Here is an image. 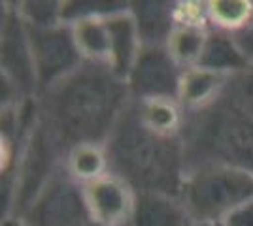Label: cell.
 Masks as SVG:
<instances>
[{
    "instance_id": "6da1fadb",
    "label": "cell",
    "mask_w": 253,
    "mask_h": 226,
    "mask_svg": "<svg viewBox=\"0 0 253 226\" xmlns=\"http://www.w3.org/2000/svg\"><path fill=\"white\" fill-rule=\"evenodd\" d=\"M128 102L125 79L91 63L38 95L40 121L64 155L80 143L104 145Z\"/></svg>"
},
{
    "instance_id": "7a4b0ae2",
    "label": "cell",
    "mask_w": 253,
    "mask_h": 226,
    "mask_svg": "<svg viewBox=\"0 0 253 226\" xmlns=\"http://www.w3.org/2000/svg\"><path fill=\"white\" fill-rule=\"evenodd\" d=\"M104 147L110 173L130 185L134 193L179 196L187 173L183 141L146 129L138 119L132 100L117 119Z\"/></svg>"
},
{
    "instance_id": "3957f363",
    "label": "cell",
    "mask_w": 253,
    "mask_h": 226,
    "mask_svg": "<svg viewBox=\"0 0 253 226\" xmlns=\"http://www.w3.org/2000/svg\"><path fill=\"white\" fill-rule=\"evenodd\" d=\"M181 141L187 170L217 164L253 173V117L223 97L208 108L185 111Z\"/></svg>"
},
{
    "instance_id": "277c9868",
    "label": "cell",
    "mask_w": 253,
    "mask_h": 226,
    "mask_svg": "<svg viewBox=\"0 0 253 226\" xmlns=\"http://www.w3.org/2000/svg\"><path fill=\"white\" fill-rule=\"evenodd\" d=\"M179 198L191 223L217 226L253 200V173L217 164L193 168L185 173Z\"/></svg>"
},
{
    "instance_id": "5b68a950",
    "label": "cell",
    "mask_w": 253,
    "mask_h": 226,
    "mask_svg": "<svg viewBox=\"0 0 253 226\" xmlns=\"http://www.w3.org/2000/svg\"><path fill=\"white\" fill-rule=\"evenodd\" d=\"M27 29L38 79V95H42L43 91L74 74L84 65V59L76 47L70 25L63 23L51 29Z\"/></svg>"
},
{
    "instance_id": "8992f818",
    "label": "cell",
    "mask_w": 253,
    "mask_h": 226,
    "mask_svg": "<svg viewBox=\"0 0 253 226\" xmlns=\"http://www.w3.org/2000/svg\"><path fill=\"white\" fill-rule=\"evenodd\" d=\"M0 23V75L10 79L27 98H38L29 29L15 8V2L2 4Z\"/></svg>"
},
{
    "instance_id": "52a82bcc",
    "label": "cell",
    "mask_w": 253,
    "mask_h": 226,
    "mask_svg": "<svg viewBox=\"0 0 253 226\" xmlns=\"http://www.w3.org/2000/svg\"><path fill=\"white\" fill-rule=\"evenodd\" d=\"M21 219L31 226H93L84 187L72 181L64 168L43 187Z\"/></svg>"
},
{
    "instance_id": "ba28073f",
    "label": "cell",
    "mask_w": 253,
    "mask_h": 226,
    "mask_svg": "<svg viewBox=\"0 0 253 226\" xmlns=\"http://www.w3.org/2000/svg\"><path fill=\"white\" fill-rule=\"evenodd\" d=\"M183 68L170 57L167 47L142 45L130 74L126 75V87L130 100L148 98H172L178 100L179 81Z\"/></svg>"
},
{
    "instance_id": "9c48e42d",
    "label": "cell",
    "mask_w": 253,
    "mask_h": 226,
    "mask_svg": "<svg viewBox=\"0 0 253 226\" xmlns=\"http://www.w3.org/2000/svg\"><path fill=\"white\" fill-rule=\"evenodd\" d=\"M84 198L91 221L100 226H128L136 193L114 173L84 187Z\"/></svg>"
},
{
    "instance_id": "30bf717a",
    "label": "cell",
    "mask_w": 253,
    "mask_h": 226,
    "mask_svg": "<svg viewBox=\"0 0 253 226\" xmlns=\"http://www.w3.org/2000/svg\"><path fill=\"white\" fill-rule=\"evenodd\" d=\"M110 29V63L108 68L121 79L126 81L130 68L142 49L136 21L130 13V6L123 11H117L106 17Z\"/></svg>"
},
{
    "instance_id": "8fae6325",
    "label": "cell",
    "mask_w": 253,
    "mask_h": 226,
    "mask_svg": "<svg viewBox=\"0 0 253 226\" xmlns=\"http://www.w3.org/2000/svg\"><path fill=\"white\" fill-rule=\"evenodd\" d=\"M191 219L179 196L163 193H136L128 226H189Z\"/></svg>"
},
{
    "instance_id": "7c38bea8",
    "label": "cell",
    "mask_w": 253,
    "mask_h": 226,
    "mask_svg": "<svg viewBox=\"0 0 253 226\" xmlns=\"http://www.w3.org/2000/svg\"><path fill=\"white\" fill-rule=\"evenodd\" d=\"M229 79L231 75L217 74L201 66L187 68L181 74L178 102L185 111L208 108L223 97Z\"/></svg>"
},
{
    "instance_id": "4fadbf2b",
    "label": "cell",
    "mask_w": 253,
    "mask_h": 226,
    "mask_svg": "<svg viewBox=\"0 0 253 226\" xmlns=\"http://www.w3.org/2000/svg\"><path fill=\"white\" fill-rule=\"evenodd\" d=\"M130 13L136 21L142 45L165 47L174 31V2L136 0L130 2Z\"/></svg>"
},
{
    "instance_id": "5bb4252c",
    "label": "cell",
    "mask_w": 253,
    "mask_h": 226,
    "mask_svg": "<svg viewBox=\"0 0 253 226\" xmlns=\"http://www.w3.org/2000/svg\"><path fill=\"white\" fill-rule=\"evenodd\" d=\"M142 125L165 138H181L185 125V109L172 98L132 100Z\"/></svg>"
},
{
    "instance_id": "9a60e30c",
    "label": "cell",
    "mask_w": 253,
    "mask_h": 226,
    "mask_svg": "<svg viewBox=\"0 0 253 226\" xmlns=\"http://www.w3.org/2000/svg\"><path fill=\"white\" fill-rule=\"evenodd\" d=\"M106 17L108 15H93L70 23L76 47L84 63L104 66L110 63V29Z\"/></svg>"
},
{
    "instance_id": "2e32d148",
    "label": "cell",
    "mask_w": 253,
    "mask_h": 226,
    "mask_svg": "<svg viewBox=\"0 0 253 226\" xmlns=\"http://www.w3.org/2000/svg\"><path fill=\"white\" fill-rule=\"evenodd\" d=\"M197 66L223 75H236L244 70H248L252 65L248 63V59L240 51L234 36L210 31L204 51L201 55V61Z\"/></svg>"
},
{
    "instance_id": "e0dca14e",
    "label": "cell",
    "mask_w": 253,
    "mask_h": 226,
    "mask_svg": "<svg viewBox=\"0 0 253 226\" xmlns=\"http://www.w3.org/2000/svg\"><path fill=\"white\" fill-rule=\"evenodd\" d=\"M66 175L78 185L93 183L110 173L106 147L100 143H80L66 153L63 164Z\"/></svg>"
},
{
    "instance_id": "ac0fdd59",
    "label": "cell",
    "mask_w": 253,
    "mask_h": 226,
    "mask_svg": "<svg viewBox=\"0 0 253 226\" xmlns=\"http://www.w3.org/2000/svg\"><path fill=\"white\" fill-rule=\"evenodd\" d=\"M210 31L236 36L253 23V0H208Z\"/></svg>"
},
{
    "instance_id": "d6986e66",
    "label": "cell",
    "mask_w": 253,
    "mask_h": 226,
    "mask_svg": "<svg viewBox=\"0 0 253 226\" xmlns=\"http://www.w3.org/2000/svg\"><path fill=\"white\" fill-rule=\"evenodd\" d=\"M208 34H210V31H206V29L174 27L165 47L169 49L170 57L178 63L179 68L187 70V68L199 65L206 40H208Z\"/></svg>"
},
{
    "instance_id": "ffe728a7",
    "label": "cell",
    "mask_w": 253,
    "mask_h": 226,
    "mask_svg": "<svg viewBox=\"0 0 253 226\" xmlns=\"http://www.w3.org/2000/svg\"><path fill=\"white\" fill-rule=\"evenodd\" d=\"M15 8L31 29H51L64 23L61 0H21L15 2Z\"/></svg>"
},
{
    "instance_id": "44dd1931",
    "label": "cell",
    "mask_w": 253,
    "mask_h": 226,
    "mask_svg": "<svg viewBox=\"0 0 253 226\" xmlns=\"http://www.w3.org/2000/svg\"><path fill=\"white\" fill-rule=\"evenodd\" d=\"M130 6V2H104V0H66L63 2V21L66 25L93 17V15H112L123 11Z\"/></svg>"
},
{
    "instance_id": "7402d4cb",
    "label": "cell",
    "mask_w": 253,
    "mask_h": 226,
    "mask_svg": "<svg viewBox=\"0 0 253 226\" xmlns=\"http://www.w3.org/2000/svg\"><path fill=\"white\" fill-rule=\"evenodd\" d=\"M223 98L229 100L234 108L244 111L246 115L253 117V66L240 74L231 75Z\"/></svg>"
},
{
    "instance_id": "603a6c76",
    "label": "cell",
    "mask_w": 253,
    "mask_h": 226,
    "mask_svg": "<svg viewBox=\"0 0 253 226\" xmlns=\"http://www.w3.org/2000/svg\"><path fill=\"white\" fill-rule=\"evenodd\" d=\"M174 25L176 27H197L210 31L208 0H181L174 2Z\"/></svg>"
},
{
    "instance_id": "cb8c5ba5",
    "label": "cell",
    "mask_w": 253,
    "mask_h": 226,
    "mask_svg": "<svg viewBox=\"0 0 253 226\" xmlns=\"http://www.w3.org/2000/svg\"><path fill=\"white\" fill-rule=\"evenodd\" d=\"M217 226H253V200L240 205L238 209H234L231 215L225 217L221 225Z\"/></svg>"
},
{
    "instance_id": "d4e9b609",
    "label": "cell",
    "mask_w": 253,
    "mask_h": 226,
    "mask_svg": "<svg viewBox=\"0 0 253 226\" xmlns=\"http://www.w3.org/2000/svg\"><path fill=\"white\" fill-rule=\"evenodd\" d=\"M234 40L238 43V47H240V51L244 53V57L248 59V63L253 66V23L246 31H242L240 34H236Z\"/></svg>"
},
{
    "instance_id": "484cf974",
    "label": "cell",
    "mask_w": 253,
    "mask_h": 226,
    "mask_svg": "<svg viewBox=\"0 0 253 226\" xmlns=\"http://www.w3.org/2000/svg\"><path fill=\"white\" fill-rule=\"evenodd\" d=\"M0 226H31L25 219L21 217H4Z\"/></svg>"
},
{
    "instance_id": "4316f807",
    "label": "cell",
    "mask_w": 253,
    "mask_h": 226,
    "mask_svg": "<svg viewBox=\"0 0 253 226\" xmlns=\"http://www.w3.org/2000/svg\"><path fill=\"white\" fill-rule=\"evenodd\" d=\"M189 226H210V225H201V223H191Z\"/></svg>"
},
{
    "instance_id": "83f0119b",
    "label": "cell",
    "mask_w": 253,
    "mask_h": 226,
    "mask_svg": "<svg viewBox=\"0 0 253 226\" xmlns=\"http://www.w3.org/2000/svg\"><path fill=\"white\" fill-rule=\"evenodd\" d=\"M93 226H100V225H95V223H93Z\"/></svg>"
}]
</instances>
